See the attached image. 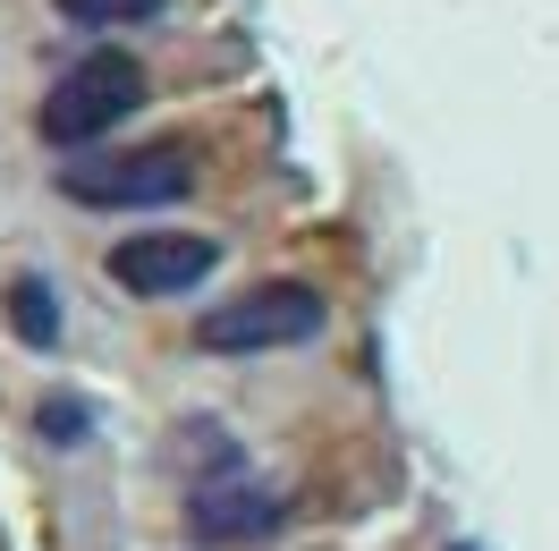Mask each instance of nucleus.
Instances as JSON below:
<instances>
[{"mask_svg": "<svg viewBox=\"0 0 559 551\" xmlns=\"http://www.w3.org/2000/svg\"><path fill=\"white\" fill-rule=\"evenodd\" d=\"M136 103H144V69L136 60H128V51H85V60L43 94V137L51 144H94V137H110Z\"/></svg>", "mask_w": 559, "mask_h": 551, "instance_id": "obj_1", "label": "nucleus"}, {"mask_svg": "<svg viewBox=\"0 0 559 551\" xmlns=\"http://www.w3.org/2000/svg\"><path fill=\"white\" fill-rule=\"evenodd\" d=\"M322 331V297L306 280H272V289H246L238 306H221L195 323V348L212 356H254V348H297Z\"/></svg>", "mask_w": 559, "mask_h": 551, "instance_id": "obj_2", "label": "nucleus"}, {"mask_svg": "<svg viewBox=\"0 0 559 551\" xmlns=\"http://www.w3.org/2000/svg\"><path fill=\"white\" fill-rule=\"evenodd\" d=\"M76 204H178L195 187V153L187 144H144V153H119V162H69Z\"/></svg>", "mask_w": 559, "mask_h": 551, "instance_id": "obj_3", "label": "nucleus"}, {"mask_svg": "<svg viewBox=\"0 0 559 551\" xmlns=\"http://www.w3.org/2000/svg\"><path fill=\"white\" fill-rule=\"evenodd\" d=\"M212 263H221V246L187 238V230H144V238L110 246V280H119L128 297H178V289H195Z\"/></svg>", "mask_w": 559, "mask_h": 551, "instance_id": "obj_4", "label": "nucleus"}, {"mask_svg": "<svg viewBox=\"0 0 559 551\" xmlns=\"http://www.w3.org/2000/svg\"><path fill=\"white\" fill-rule=\"evenodd\" d=\"M272 517H280V501L263 483H246V476H212V483L187 492V526L212 535V543H246V535H263Z\"/></svg>", "mask_w": 559, "mask_h": 551, "instance_id": "obj_5", "label": "nucleus"}, {"mask_svg": "<svg viewBox=\"0 0 559 551\" xmlns=\"http://www.w3.org/2000/svg\"><path fill=\"white\" fill-rule=\"evenodd\" d=\"M9 323H17V340H26V348H51V340H60L51 289H43V280H17V289H9Z\"/></svg>", "mask_w": 559, "mask_h": 551, "instance_id": "obj_6", "label": "nucleus"}, {"mask_svg": "<svg viewBox=\"0 0 559 551\" xmlns=\"http://www.w3.org/2000/svg\"><path fill=\"white\" fill-rule=\"evenodd\" d=\"M60 17H76V26H136V17H162V0H60Z\"/></svg>", "mask_w": 559, "mask_h": 551, "instance_id": "obj_7", "label": "nucleus"}, {"mask_svg": "<svg viewBox=\"0 0 559 551\" xmlns=\"http://www.w3.org/2000/svg\"><path fill=\"white\" fill-rule=\"evenodd\" d=\"M43 433H51V442H85V408H60V399H51V408H43Z\"/></svg>", "mask_w": 559, "mask_h": 551, "instance_id": "obj_8", "label": "nucleus"}]
</instances>
